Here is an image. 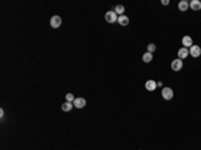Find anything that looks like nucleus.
<instances>
[{
  "label": "nucleus",
  "instance_id": "f257e3e1",
  "mask_svg": "<svg viewBox=\"0 0 201 150\" xmlns=\"http://www.w3.org/2000/svg\"><path fill=\"white\" fill-rule=\"evenodd\" d=\"M161 95H162V98L165 99V101H170V99L174 97V92H173V90L170 89V87H164Z\"/></svg>",
  "mask_w": 201,
  "mask_h": 150
},
{
  "label": "nucleus",
  "instance_id": "f03ea898",
  "mask_svg": "<svg viewBox=\"0 0 201 150\" xmlns=\"http://www.w3.org/2000/svg\"><path fill=\"white\" fill-rule=\"evenodd\" d=\"M50 26L53 27V28H59V27L62 26V17L58 16V15L51 16V19H50Z\"/></svg>",
  "mask_w": 201,
  "mask_h": 150
},
{
  "label": "nucleus",
  "instance_id": "7ed1b4c3",
  "mask_svg": "<svg viewBox=\"0 0 201 150\" xmlns=\"http://www.w3.org/2000/svg\"><path fill=\"white\" fill-rule=\"evenodd\" d=\"M105 19L107 23H115V22H118V15L115 14V11H109L106 12Z\"/></svg>",
  "mask_w": 201,
  "mask_h": 150
},
{
  "label": "nucleus",
  "instance_id": "20e7f679",
  "mask_svg": "<svg viewBox=\"0 0 201 150\" xmlns=\"http://www.w3.org/2000/svg\"><path fill=\"white\" fill-rule=\"evenodd\" d=\"M189 54L192 55L193 58H198V56L201 55V47L197 46V44H193L189 50Z\"/></svg>",
  "mask_w": 201,
  "mask_h": 150
},
{
  "label": "nucleus",
  "instance_id": "39448f33",
  "mask_svg": "<svg viewBox=\"0 0 201 150\" xmlns=\"http://www.w3.org/2000/svg\"><path fill=\"white\" fill-rule=\"evenodd\" d=\"M182 66H184V63H182V61H181V59H174V61L172 62V70L173 71H180L181 69H182Z\"/></svg>",
  "mask_w": 201,
  "mask_h": 150
},
{
  "label": "nucleus",
  "instance_id": "423d86ee",
  "mask_svg": "<svg viewBox=\"0 0 201 150\" xmlns=\"http://www.w3.org/2000/svg\"><path fill=\"white\" fill-rule=\"evenodd\" d=\"M145 89L148 90V91H154V90L157 89V82L153 81V79H149V81H146Z\"/></svg>",
  "mask_w": 201,
  "mask_h": 150
},
{
  "label": "nucleus",
  "instance_id": "0eeeda50",
  "mask_svg": "<svg viewBox=\"0 0 201 150\" xmlns=\"http://www.w3.org/2000/svg\"><path fill=\"white\" fill-rule=\"evenodd\" d=\"M74 103V107L76 109H83L86 106V99L85 98H75V101L73 102Z\"/></svg>",
  "mask_w": 201,
  "mask_h": 150
},
{
  "label": "nucleus",
  "instance_id": "6e6552de",
  "mask_svg": "<svg viewBox=\"0 0 201 150\" xmlns=\"http://www.w3.org/2000/svg\"><path fill=\"white\" fill-rule=\"evenodd\" d=\"M177 55H178V59H181V61H182V59L188 58V55H189V50L185 48V47H181V48L178 50Z\"/></svg>",
  "mask_w": 201,
  "mask_h": 150
},
{
  "label": "nucleus",
  "instance_id": "1a4fd4ad",
  "mask_svg": "<svg viewBox=\"0 0 201 150\" xmlns=\"http://www.w3.org/2000/svg\"><path fill=\"white\" fill-rule=\"evenodd\" d=\"M182 46L185 47V48H190V47L193 46V40H192V38L190 36H184L182 38Z\"/></svg>",
  "mask_w": 201,
  "mask_h": 150
},
{
  "label": "nucleus",
  "instance_id": "9d476101",
  "mask_svg": "<svg viewBox=\"0 0 201 150\" xmlns=\"http://www.w3.org/2000/svg\"><path fill=\"white\" fill-rule=\"evenodd\" d=\"M189 7L193 9V11H200L201 9V1L200 0H192L189 3Z\"/></svg>",
  "mask_w": 201,
  "mask_h": 150
},
{
  "label": "nucleus",
  "instance_id": "9b49d317",
  "mask_svg": "<svg viewBox=\"0 0 201 150\" xmlns=\"http://www.w3.org/2000/svg\"><path fill=\"white\" fill-rule=\"evenodd\" d=\"M188 8H189V1H187V0H181L180 3H178V9H180L181 12L188 11Z\"/></svg>",
  "mask_w": 201,
  "mask_h": 150
},
{
  "label": "nucleus",
  "instance_id": "f8f14e48",
  "mask_svg": "<svg viewBox=\"0 0 201 150\" xmlns=\"http://www.w3.org/2000/svg\"><path fill=\"white\" fill-rule=\"evenodd\" d=\"M142 61L145 62V63H150V62L153 61V54H150V52L146 51L145 54L142 55Z\"/></svg>",
  "mask_w": 201,
  "mask_h": 150
},
{
  "label": "nucleus",
  "instance_id": "ddd939ff",
  "mask_svg": "<svg viewBox=\"0 0 201 150\" xmlns=\"http://www.w3.org/2000/svg\"><path fill=\"white\" fill-rule=\"evenodd\" d=\"M118 23H120L121 26H128V24H129V17L125 16V15L118 16Z\"/></svg>",
  "mask_w": 201,
  "mask_h": 150
},
{
  "label": "nucleus",
  "instance_id": "4468645a",
  "mask_svg": "<svg viewBox=\"0 0 201 150\" xmlns=\"http://www.w3.org/2000/svg\"><path fill=\"white\" fill-rule=\"evenodd\" d=\"M62 110H63V111H71V110H73V103H71V102H64L63 105H62Z\"/></svg>",
  "mask_w": 201,
  "mask_h": 150
},
{
  "label": "nucleus",
  "instance_id": "2eb2a0df",
  "mask_svg": "<svg viewBox=\"0 0 201 150\" xmlns=\"http://www.w3.org/2000/svg\"><path fill=\"white\" fill-rule=\"evenodd\" d=\"M114 11H115V14H117V15H120V16H122L123 12H125V7H123L122 4H118V6H115V9H114Z\"/></svg>",
  "mask_w": 201,
  "mask_h": 150
},
{
  "label": "nucleus",
  "instance_id": "dca6fc26",
  "mask_svg": "<svg viewBox=\"0 0 201 150\" xmlns=\"http://www.w3.org/2000/svg\"><path fill=\"white\" fill-rule=\"evenodd\" d=\"M74 101H75V98H74V95H73V94H71V92H68V94H66V102H71V103H73Z\"/></svg>",
  "mask_w": 201,
  "mask_h": 150
},
{
  "label": "nucleus",
  "instance_id": "f3484780",
  "mask_svg": "<svg viewBox=\"0 0 201 150\" xmlns=\"http://www.w3.org/2000/svg\"><path fill=\"white\" fill-rule=\"evenodd\" d=\"M156 51V44H153V43H150V44H148V52H150V54H153V52Z\"/></svg>",
  "mask_w": 201,
  "mask_h": 150
},
{
  "label": "nucleus",
  "instance_id": "a211bd4d",
  "mask_svg": "<svg viewBox=\"0 0 201 150\" xmlns=\"http://www.w3.org/2000/svg\"><path fill=\"white\" fill-rule=\"evenodd\" d=\"M162 4L164 6H168V4H169V0H162Z\"/></svg>",
  "mask_w": 201,
  "mask_h": 150
},
{
  "label": "nucleus",
  "instance_id": "6ab92c4d",
  "mask_svg": "<svg viewBox=\"0 0 201 150\" xmlns=\"http://www.w3.org/2000/svg\"><path fill=\"white\" fill-rule=\"evenodd\" d=\"M0 117H1V118H4V110L3 109L0 110Z\"/></svg>",
  "mask_w": 201,
  "mask_h": 150
}]
</instances>
